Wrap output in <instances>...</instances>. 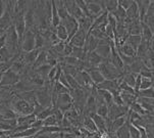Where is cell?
Masks as SVG:
<instances>
[{
  "mask_svg": "<svg viewBox=\"0 0 154 138\" xmlns=\"http://www.w3.org/2000/svg\"><path fill=\"white\" fill-rule=\"evenodd\" d=\"M11 110H14L19 117L29 116L33 114V106L28 103L26 100L22 99L17 96V98L12 99L11 102Z\"/></svg>",
  "mask_w": 154,
  "mask_h": 138,
  "instance_id": "obj_1",
  "label": "cell"
},
{
  "mask_svg": "<svg viewBox=\"0 0 154 138\" xmlns=\"http://www.w3.org/2000/svg\"><path fill=\"white\" fill-rule=\"evenodd\" d=\"M99 71L102 74L104 79L107 80H116V78H119V72L117 71V69L110 61H102L99 66Z\"/></svg>",
  "mask_w": 154,
  "mask_h": 138,
  "instance_id": "obj_2",
  "label": "cell"
},
{
  "mask_svg": "<svg viewBox=\"0 0 154 138\" xmlns=\"http://www.w3.org/2000/svg\"><path fill=\"white\" fill-rule=\"evenodd\" d=\"M34 92H35L36 99H37L39 105H41L45 108L52 105V94L48 89V86H45L44 88L36 90Z\"/></svg>",
  "mask_w": 154,
  "mask_h": 138,
  "instance_id": "obj_3",
  "label": "cell"
},
{
  "mask_svg": "<svg viewBox=\"0 0 154 138\" xmlns=\"http://www.w3.org/2000/svg\"><path fill=\"white\" fill-rule=\"evenodd\" d=\"M37 29V28H36ZM35 31L28 30L25 32V35L23 37L22 44H20V47L25 52H30L35 49Z\"/></svg>",
  "mask_w": 154,
  "mask_h": 138,
  "instance_id": "obj_4",
  "label": "cell"
},
{
  "mask_svg": "<svg viewBox=\"0 0 154 138\" xmlns=\"http://www.w3.org/2000/svg\"><path fill=\"white\" fill-rule=\"evenodd\" d=\"M60 24L63 25L67 31V34H69V40H67V43H69L70 39L74 37L75 34L78 32V30H79V23H78V20H75V17H72V15H69L66 20H60Z\"/></svg>",
  "mask_w": 154,
  "mask_h": 138,
  "instance_id": "obj_5",
  "label": "cell"
},
{
  "mask_svg": "<svg viewBox=\"0 0 154 138\" xmlns=\"http://www.w3.org/2000/svg\"><path fill=\"white\" fill-rule=\"evenodd\" d=\"M20 80V75L15 74L14 72H12L11 70L4 72L2 74V81L0 83V86H8V85H15L17 82Z\"/></svg>",
  "mask_w": 154,
  "mask_h": 138,
  "instance_id": "obj_6",
  "label": "cell"
},
{
  "mask_svg": "<svg viewBox=\"0 0 154 138\" xmlns=\"http://www.w3.org/2000/svg\"><path fill=\"white\" fill-rule=\"evenodd\" d=\"M87 32H85L83 29H80L78 30V32L75 34V36L69 40V44L72 46H75V47H81L83 48L85 45L86 42V38H87Z\"/></svg>",
  "mask_w": 154,
  "mask_h": 138,
  "instance_id": "obj_7",
  "label": "cell"
},
{
  "mask_svg": "<svg viewBox=\"0 0 154 138\" xmlns=\"http://www.w3.org/2000/svg\"><path fill=\"white\" fill-rule=\"evenodd\" d=\"M89 74V76H90L91 80H92V82L94 84H101L104 80V77L102 76V74L100 73L98 69H96V67H91L90 70H88V71H86Z\"/></svg>",
  "mask_w": 154,
  "mask_h": 138,
  "instance_id": "obj_8",
  "label": "cell"
},
{
  "mask_svg": "<svg viewBox=\"0 0 154 138\" xmlns=\"http://www.w3.org/2000/svg\"><path fill=\"white\" fill-rule=\"evenodd\" d=\"M40 53L39 49H34V50L30 51V52H25V54L23 55V59L25 61V64H29V66H33L35 64L36 59Z\"/></svg>",
  "mask_w": 154,
  "mask_h": 138,
  "instance_id": "obj_9",
  "label": "cell"
},
{
  "mask_svg": "<svg viewBox=\"0 0 154 138\" xmlns=\"http://www.w3.org/2000/svg\"><path fill=\"white\" fill-rule=\"evenodd\" d=\"M90 117H91V119L94 121V123H95L98 131L104 133V132L106 131V119L101 118V117L98 116L97 114H91Z\"/></svg>",
  "mask_w": 154,
  "mask_h": 138,
  "instance_id": "obj_10",
  "label": "cell"
},
{
  "mask_svg": "<svg viewBox=\"0 0 154 138\" xmlns=\"http://www.w3.org/2000/svg\"><path fill=\"white\" fill-rule=\"evenodd\" d=\"M55 34L57 36V38L61 41V42H64L67 43V40H69V34H67V31L66 27H64L62 24H59V26L55 29Z\"/></svg>",
  "mask_w": 154,
  "mask_h": 138,
  "instance_id": "obj_11",
  "label": "cell"
},
{
  "mask_svg": "<svg viewBox=\"0 0 154 138\" xmlns=\"http://www.w3.org/2000/svg\"><path fill=\"white\" fill-rule=\"evenodd\" d=\"M86 4H87V7H88V10L90 12L91 17L92 14L94 15H99L101 14V6H100V1L99 3H96V1H86Z\"/></svg>",
  "mask_w": 154,
  "mask_h": 138,
  "instance_id": "obj_12",
  "label": "cell"
},
{
  "mask_svg": "<svg viewBox=\"0 0 154 138\" xmlns=\"http://www.w3.org/2000/svg\"><path fill=\"white\" fill-rule=\"evenodd\" d=\"M47 54H48V52H47V51H45V50L40 51V53H39L37 59H36L35 64H33L34 70L38 69L39 67L43 66V64H46V62H47Z\"/></svg>",
  "mask_w": 154,
  "mask_h": 138,
  "instance_id": "obj_13",
  "label": "cell"
},
{
  "mask_svg": "<svg viewBox=\"0 0 154 138\" xmlns=\"http://www.w3.org/2000/svg\"><path fill=\"white\" fill-rule=\"evenodd\" d=\"M95 52L100 57H102V58H104V57H109V55H110V53H111V48L109 47L108 44L107 45H99L98 47L96 48Z\"/></svg>",
  "mask_w": 154,
  "mask_h": 138,
  "instance_id": "obj_14",
  "label": "cell"
},
{
  "mask_svg": "<svg viewBox=\"0 0 154 138\" xmlns=\"http://www.w3.org/2000/svg\"><path fill=\"white\" fill-rule=\"evenodd\" d=\"M46 43L45 38L42 36V34L38 31V29H36V32H35V49H39L44 47Z\"/></svg>",
  "mask_w": 154,
  "mask_h": 138,
  "instance_id": "obj_15",
  "label": "cell"
},
{
  "mask_svg": "<svg viewBox=\"0 0 154 138\" xmlns=\"http://www.w3.org/2000/svg\"><path fill=\"white\" fill-rule=\"evenodd\" d=\"M116 135L117 138H131L130 135V130H129V125H128V121L126 122V124L122 127H121L116 132Z\"/></svg>",
  "mask_w": 154,
  "mask_h": 138,
  "instance_id": "obj_16",
  "label": "cell"
},
{
  "mask_svg": "<svg viewBox=\"0 0 154 138\" xmlns=\"http://www.w3.org/2000/svg\"><path fill=\"white\" fill-rule=\"evenodd\" d=\"M50 70H51V67L49 66V64H43V66L39 67L38 69L34 70V71L36 73H38V74L40 75L41 77H43L45 80H47V76H48Z\"/></svg>",
  "mask_w": 154,
  "mask_h": 138,
  "instance_id": "obj_17",
  "label": "cell"
},
{
  "mask_svg": "<svg viewBox=\"0 0 154 138\" xmlns=\"http://www.w3.org/2000/svg\"><path fill=\"white\" fill-rule=\"evenodd\" d=\"M51 114H53V106H49V108H44V110L41 111L40 114H38L37 117V120H41V121H44L45 119L48 118L49 116H51Z\"/></svg>",
  "mask_w": 154,
  "mask_h": 138,
  "instance_id": "obj_18",
  "label": "cell"
},
{
  "mask_svg": "<svg viewBox=\"0 0 154 138\" xmlns=\"http://www.w3.org/2000/svg\"><path fill=\"white\" fill-rule=\"evenodd\" d=\"M84 125H85V128L87 129L89 132H97L98 131L95 123H94V121L91 118H86L84 121Z\"/></svg>",
  "mask_w": 154,
  "mask_h": 138,
  "instance_id": "obj_19",
  "label": "cell"
},
{
  "mask_svg": "<svg viewBox=\"0 0 154 138\" xmlns=\"http://www.w3.org/2000/svg\"><path fill=\"white\" fill-rule=\"evenodd\" d=\"M96 114L98 116H100L103 119H107L108 117V106L106 105H101L97 106V110H96Z\"/></svg>",
  "mask_w": 154,
  "mask_h": 138,
  "instance_id": "obj_20",
  "label": "cell"
},
{
  "mask_svg": "<svg viewBox=\"0 0 154 138\" xmlns=\"http://www.w3.org/2000/svg\"><path fill=\"white\" fill-rule=\"evenodd\" d=\"M57 124L58 123V121H57L56 117L54 116V114H51V116H49L48 118L45 119L43 121V126L45 127H48V126H58Z\"/></svg>",
  "mask_w": 154,
  "mask_h": 138,
  "instance_id": "obj_21",
  "label": "cell"
},
{
  "mask_svg": "<svg viewBox=\"0 0 154 138\" xmlns=\"http://www.w3.org/2000/svg\"><path fill=\"white\" fill-rule=\"evenodd\" d=\"M132 111H134V113L138 114L139 116H144V114H147V111H146L144 108H142V105H140L139 102H134L132 105Z\"/></svg>",
  "mask_w": 154,
  "mask_h": 138,
  "instance_id": "obj_22",
  "label": "cell"
},
{
  "mask_svg": "<svg viewBox=\"0 0 154 138\" xmlns=\"http://www.w3.org/2000/svg\"><path fill=\"white\" fill-rule=\"evenodd\" d=\"M139 94L143 98H154V90L151 89V88H148V89L145 90H140Z\"/></svg>",
  "mask_w": 154,
  "mask_h": 138,
  "instance_id": "obj_23",
  "label": "cell"
},
{
  "mask_svg": "<svg viewBox=\"0 0 154 138\" xmlns=\"http://www.w3.org/2000/svg\"><path fill=\"white\" fill-rule=\"evenodd\" d=\"M152 85V82H151L150 79H146V78H143L142 81H141V85H140V89L141 90H145V89H148V88L151 87Z\"/></svg>",
  "mask_w": 154,
  "mask_h": 138,
  "instance_id": "obj_24",
  "label": "cell"
},
{
  "mask_svg": "<svg viewBox=\"0 0 154 138\" xmlns=\"http://www.w3.org/2000/svg\"><path fill=\"white\" fill-rule=\"evenodd\" d=\"M140 40H141V37L139 35H134V36H131L129 39V41L131 43L129 44V45H132L134 46V47H137V46H139V44H140Z\"/></svg>",
  "mask_w": 154,
  "mask_h": 138,
  "instance_id": "obj_25",
  "label": "cell"
},
{
  "mask_svg": "<svg viewBox=\"0 0 154 138\" xmlns=\"http://www.w3.org/2000/svg\"><path fill=\"white\" fill-rule=\"evenodd\" d=\"M104 5H105L106 9H107L108 11H112V10L116 9L117 1H106V2H104Z\"/></svg>",
  "mask_w": 154,
  "mask_h": 138,
  "instance_id": "obj_26",
  "label": "cell"
},
{
  "mask_svg": "<svg viewBox=\"0 0 154 138\" xmlns=\"http://www.w3.org/2000/svg\"><path fill=\"white\" fill-rule=\"evenodd\" d=\"M146 129V134H147L148 138H154V125H150L148 124L147 126L145 127Z\"/></svg>",
  "mask_w": 154,
  "mask_h": 138,
  "instance_id": "obj_27",
  "label": "cell"
},
{
  "mask_svg": "<svg viewBox=\"0 0 154 138\" xmlns=\"http://www.w3.org/2000/svg\"><path fill=\"white\" fill-rule=\"evenodd\" d=\"M125 83H127L128 85L134 87L136 84V78L134 76H132V75H128V76L125 78Z\"/></svg>",
  "mask_w": 154,
  "mask_h": 138,
  "instance_id": "obj_28",
  "label": "cell"
},
{
  "mask_svg": "<svg viewBox=\"0 0 154 138\" xmlns=\"http://www.w3.org/2000/svg\"><path fill=\"white\" fill-rule=\"evenodd\" d=\"M72 52V46L69 45V43H66L64 45V49H63V55L64 56H70Z\"/></svg>",
  "mask_w": 154,
  "mask_h": 138,
  "instance_id": "obj_29",
  "label": "cell"
},
{
  "mask_svg": "<svg viewBox=\"0 0 154 138\" xmlns=\"http://www.w3.org/2000/svg\"><path fill=\"white\" fill-rule=\"evenodd\" d=\"M31 127L35 129H38L39 131H40L41 128L43 127V121H41V120H36V122H34Z\"/></svg>",
  "mask_w": 154,
  "mask_h": 138,
  "instance_id": "obj_30",
  "label": "cell"
},
{
  "mask_svg": "<svg viewBox=\"0 0 154 138\" xmlns=\"http://www.w3.org/2000/svg\"><path fill=\"white\" fill-rule=\"evenodd\" d=\"M144 34H145V37L149 40L151 38V31L149 27H147V26H144Z\"/></svg>",
  "mask_w": 154,
  "mask_h": 138,
  "instance_id": "obj_31",
  "label": "cell"
},
{
  "mask_svg": "<svg viewBox=\"0 0 154 138\" xmlns=\"http://www.w3.org/2000/svg\"><path fill=\"white\" fill-rule=\"evenodd\" d=\"M5 44H6V36H5V34L2 37H0V49H2L5 46Z\"/></svg>",
  "mask_w": 154,
  "mask_h": 138,
  "instance_id": "obj_32",
  "label": "cell"
},
{
  "mask_svg": "<svg viewBox=\"0 0 154 138\" xmlns=\"http://www.w3.org/2000/svg\"><path fill=\"white\" fill-rule=\"evenodd\" d=\"M5 11V1H0V17L3 15Z\"/></svg>",
  "mask_w": 154,
  "mask_h": 138,
  "instance_id": "obj_33",
  "label": "cell"
},
{
  "mask_svg": "<svg viewBox=\"0 0 154 138\" xmlns=\"http://www.w3.org/2000/svg\"><path fill=\"white\" fill-rule=\"evenodd\" d=\"M64 138H75V137H74V135H72V134H66V136H64Z\"/></svg>",
  "mask_w": 154,
  "mask_h": 138,
  "instance_id": "obj_34",
  "label": "cell"
},
{
  "mask_svg": "<svg viewBox=\"0 0 154 138\" xmlns=\"http://www.w3.org/2000/svg\"><path fill=\"white\" fill-rule=\"evenodd\" d=\"M2 81V74H0V83Z\"/></svg>",
  "mask_w": 154,
  "mask_h": 138,
  "instance_id": "obj_35",
  "label": "cell"
},
{
  "mask_svg": "<svg viewBox=\"0 0 154 138\" xmlns=\"http://www.w3.org/2000/svg\"><path fill=\"white\" fill-rule=\"evenodd\" d=\"M1 99H2V93L0 92V101H1Z\"/></svg>",
  "mask_w": 154,
  "mask_h": 138,
  "instance_id": "obj_36",
  "label": "cell"
}]
</instances>
